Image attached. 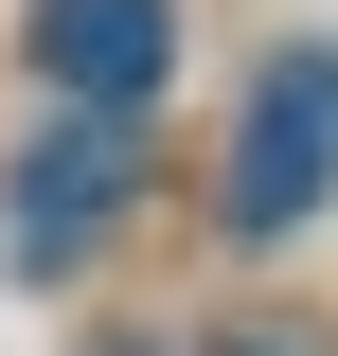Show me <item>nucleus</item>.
Segmentation results:
<instances>
[{"mask_svg": "<svg viewBox=\"0 0 338 356\" xmlns=\"http://www.w3.org/2000/svg\"><path fill=\"white\" fill-rule=\"evenodd\" d=\"M321 196H338V54H267L232 125V232H303Z\"/></svg>", "mask_w": 338, "mask_h": 356, "instance_id": "f257e3e1", "label": "nucleus"}, {"mask_svg": "<svg viewBox=\"0 0 338 356\" xmlns=\"http://www.w3.org/2000/svg\"><path fill=\"white\" fill-rule=\"evenodd\" d=\"M178 72V0H36V89H72L89 125H125Z\"/></svg>", "mask_w": 338, "mask_h": 356, "instance_id": "7ed1b4c3", "label": "nucleus"}, {"mask_svg": "<svg viewBox=\"0 0 338 356\" xmlns=\"http://www.w3.org/2000/svg\"><path fill=\"white\" fill-rule=\"evenodd\" d=\"M125 196H143V143L72 107L54 143H18V196H0V232H18V267H89L107 232H125Z\"/></svg>", "mask_w": 338, "mask_h": 356, "instance_id": "f03ea898", "label": "nucleus"}]
</instances>
